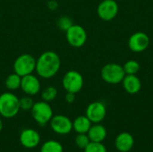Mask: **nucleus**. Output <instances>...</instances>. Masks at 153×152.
Wrapping results in <instances>:
<instances>
[{
    "label": "nucleus",
    "instance_id": "f257e3e1",
    "mask_svg": "<svg viewBox=\"0 0 153 152\" xmlns=\"http://www.w3.org/2000/svg\"><path fill=\"white\" fill-rule=\"evenodd\" d=\"M61 60L55 51H45L36 60L35 71L37 74L43 79L54 77L60 70Z\"/></svg>",
    "mask_w": 153,
    "mask_h": 152
},
{
    "label": "nucleus",
    "instance_id": "f03ea898",
    "mask_svg": "<svg viewBox=\"0 0 153 152\" xmlns=\"http://www.w3.org/2000/svg\"><path fill=\"white\" fill-rule=\"evenodd\" d=\"M21 110L19 98L12 92H4L0 95V116L4 118L16 116Z\"/></svg>",
    "mask_w": 153,
    "mask_h": 152
},
{
    "label": "nucleus",
    "instance_id": "7ed1b4c3",
    "mask_svg": "<svg viewBox=\"0 0 153 152\" xmlns=\"http://www.w3.org/2000/svg\"><path fill=\"white\" fill-rule=\"evenodd\" d=\"M30 113L34 121L40 126L48 125L54 116L51 106L48 102L44 100L34 102V105L30 109Z\"/></svg>",
    "mask_w": 153,
    "mask_h": 152
},
{
    "label": "nucleus",
    "instance_id": "20e7f679",
    "mask_svg": "<svg viewBox=\"0 0 153 152\" xmlns=\"http://www.w3.org/2000/svg\"><path fill=\"white\" fill-rule=\"evenodd\" d=\"M102 80L109 84H118L122 82L126 76L123 65L116 63H109L105 65L100 71Z\"/></svg>",
    "mask_w": 153,
    "mask_h": 152
},
{
    "label": "nucleus",
    "instance_id": "39448f33",
    "mask_svg": "<svg viewBox=\"0 0 153 152\" xmlns=\"http://www.w3.org/2000/svg\"><path fill=\"white\" fill-rule=\"evenodd\" d=\"M36 68V59L30 54H22L19 56L13 63V72L23 77L33 73Z\"/></svg>",
    "mask_w": 153,
    "mask_h": 152
},
{
    "label": "nucleus",
    "instance_id": "423d86ee",
    "mask_svg": "<svg viewBox=\"0 0 153 152\" xmlns=\"http://www.w3.org/2000/svg\"><path fill=\"white\" fill-rule=\"evenodd\" d=\"M62 85L66 92H72L76 94L81 91L83 87V77L77 71H68L63 77Z\"/></svg>",
    "mask_w": 153,
    "mask_h": 152
},
{
    "label": "nucleus",
    "instance_id": "0eeeda50",
    "mask_svg": "<svg viewBox=\"0 0 153 152\" xmlns=\"http://www.w3.org/2000/svg\"><path fill=\"white\" fill-rule=\"evenodd\" d=\"M68 44L74 47H82L87 41V32L85 29L78 24H73L65 31Z\"/></svg>",
    "mask_w": 153,
    "mask_h": 152
},
{
    "label": "nucleus",
    "instance_id": "6e6552de",
    "mask_svg": "<svg viewBox=\"0 0 153 152\" xmlns=\"http://www.w3.org/2000/svg\"><path fill=\"white\" fill-rule=\"evenodd\" d=\"M119 6L116 0H102L98 7L97 13L103 21H112L118 14Z\"/></svg>",
    "mask_w": 153,
    "mask_h": 152
},
{
    "label": "nucleus",
    "instance_id": "1a4fd4ad",
    "mask_svg": "<svg viewBox=\"0 0 153 152\" xmlns=\"http://www.w3.org/2000/svg\"><path fill=\"white\" fill-rule=\"evenodd\" d=\"M49 125L52 131L59 135L69 134L73 130L72 120L65 115L53 116L49 122Z\"/></svg>",
    "mask_w": 153,
    "mask_h": 152
},
{
    "label": "nucleus",
    "instance_id": "9d476101",
    "mask_svg": "<svg viewBox=\"0 0 153 152\" xmlns=\"http://www.w3.org/2000/svg\"><path fill=\"white\" fill-rule=\"evenodd\" d=\"M150 46L149 36L143 31H137L132 34L128 39V47L134 53H142Z\"/></svg>",
    "mask_w": 153,
    "mask_h": 152
},
{
    "label": "nucleus",
    "instance_id": "9b49d317",
    "mask_svg": "<svg viewBox=\"0 0 153 152\" xmlns=\"http://www.w3.org/2000/svg\"><path fill=\"white\" fill-rule=\"evenodd\" d=\"M107 115V108L103 102L94 101L88 105L86 108V116L92 124H99L102 122Z\"/></svg>",
    "mask_w": 153,
    "mask_h": 152
},
{
    "label": "nucleus",
    "instance_id": "f8f14e48",
    "mask_svg": "<svg viewBox=\"0 0 153 152\" xmlns=\"http://www.w3.org/2000/svg\"><path fill=\"white\" fill-rule=\"evenodd\" d=\"M21 89L26 95L35 96L38 93H39L41 84L39 78L35 76L33 73H30L22 77Z\"/></svg>",
    "mask_w": 153,
    "mask_h": 152
},
{
    "label": "nucleus",
    "instance_id": "ddd939ff",
    "mask_svg": "<svg viewBox=\"0 0 153 152\" xmlns=\"http://www.w3.org/2000/svg\"><path fill=\"white\" fill-rule=\"evenodd\" d=\"M19 140L22 146L31 150L39 146L40 142V135L38 131L31 128H27L21 132Z\"/></svg>",
    "mask_w": 153,
    "mask_h": 152
},
{
    "label": "nucleus",
    "instance_id": "4468645a",
    "mask_svg": "<svg viewBox=\"0 0 153 152\" xmlns=\"http://www.w3.org/2000/svg\"><path fill=\"white\" fill-rule=\"evenodd\" d=\"M134 145V139L133 135L127 132L119 133L115 140L116 149L120 152L130 151Z\"/></svg>",
    "mask_w": 153,
    "mask_h": 152
},
{
    "label": "nucleus",
    "instance_id": "2eb2a0df",
    "mask_svg": "<svg viewBox=\"0 0 153 152\" xmlns=\"http://www.w3.org/2000/svg\"><path fill=\"white\" fill-rule=\"evenodd\" d=\"M124 90L129 94H136L142 89V82L136 74H126L122 81Z\"/></svg>",
    "mask_w": 153,
    "mask_h": 152
},
{
    "label": "nucleus",
    "instance_id": "dca6fc26",
    "mask_svg": "<svg viewBox=\"0 0 153 152\" xmlns=\"http://www.w3.org/2000/svg\"><path fill=\"white\" fill-rule=\"evenodd\" d=\"M90 141L91 142H102L106 137H107V129L99 124H94L91 126L90 130L87 133Z\"/></svg>",
    "mask_w": 153,
    "mask_h": 152
},
{
    "label": "nucleus",
    "instance_id": "f3484780",
    "mask_svg": "<svg viewBox=\"0 0 153 152\" xmlns=\"http://www.w3.org/2000/svg\"><path fill=\"white\" fill-rule=\"evenodd\" d=\"M92 123L86 116H77L73 121V130H74L77 133H87Z\"/></svg>",
    "mask_w": 153,
    "mask_h": 152
},
{
    "label": "nucleus",
    "instance_id": "a211bd4d",
    "mask_svg": "<svg viewBox=\"0 0 153 152\" xmlns=\"http://www.w3.org/2000/svg\"><path fill=\"white\" fill-rule=\"evenodd\" d=\"M21 82H22V77L18 75L17 73H13L9 74L4 82L5 87L9 90H16L21 88Z\"/></svg>",
    "mask_w": 153,
    "mask_h": 152
},
{
    "label": "nucleus",
    "instance_id": "6ab92c4d",
    "mask_svg": "<svg viewBox=\"0 0 153 152\" xmlns=\"http://www.w3.org/2000/svg\"><path fill=\"white\" fill-rule=\"evenodd\" d=\"M39 152H64V148L57 141L48 140L41 145Z\"/></svg>",
    "mask_w": 153,
    "mask_h": 152
},
{
    "label": "nucleus",
    "instance_id": "aec40b11",
    "mask_svg": "<svg viewBox=\"0 0 153 152\" xmlns=\"http://www.w3.org/2000/svg\"><path fill=\"white\" fill-rule=\"evenodd\" d=\"M57 89L54 86H48L41 91V99L46 102H51L57 97Z\"/></svg>",
    "mask_w": 153,
    "mask_h": 152
},
{
    "label": "nucleus",
    "instance_id": "412c9836",
    "mask_svg": "<svg viewBox=\"0 0 153 152\" xmlns=\"http://www.w3.org/2000/svg\"><path fill=\"white\" fill-rule=\"evenodd\" d=\"M126 74H137L140 71V64L135 60H129L123 65Z\"/></svg>",
    "mask_w": 153,
    "mask_h": 152
},
{
    "label": "nucleus",
    "instance_id": "4be33fe9",
    "mask_svg": "<svg viewBox=\"0 0 153 152\" xmlns=\"http://www.w3.org/2000/svg\"><path fill=\"white\" fill-rule=\"evenodd\" d=\"M74 142L77 148L81 150H84L88 146V144L91 142V141L87 133H77L74 139Z\"/></svg>",
    "mask_w": 153,
    "mask_h": 152
},
{
    "label": "nucleus",
    "instance_id": "5701e85b",
    "mask_svg": "<svg viewBox=\"0 0 153 152\" xmlns=\"http://www.w3.org/2000/svg\"><path fill=\"white\" fill-rule=\"evenodd\" d=\"M73 24H74L73 20L69 16H66V15H63L59 17L56 21L57 27L63 31H66Z\"/></svg>",
    "mask_w": 153,
    "mask_h": 152
},
{
    "label": "nucleus",
    "instance_id": "b1692460",
    "mask_svg": "<svg viewBox=\"0 0 153 152\" xmlns=\"http://www.w3.org/2000/svg\"><path fill=\"white\" fill-rule=\"evenodd\" d=\"M83 151L84 152H108L107 148L104 146L102 142H91Z\"/></svg>",
    "mask_w": 153,
    "mask_h": 152
},
{
    "label": "nucleus",
    "instance_id": "393cba45",
    "mask_svg": "<svg viewBox=\"0 0 153 152\" xmlns=\"http://www.w3.org/2000/svg\"><path fill=\"white\" fill-rule=\"evenodd\" d=\"M19 102H20V108L23 111L30 110L34 105V101L31 99V96H28V95L19 99Z\"/></svg>",
    "mask_w": 153,
    "mask_h": 152
},
{
    "label": "nucleus",
    "instance_id": "a878e982",
    "mask_svg": "<svg viewBox=\"0 0 153 152\" xmlns=\"http://www.w3.org/2000/svg\"><path fill=\"white\" fill-rule=\"evenodd\" d=\"M65 100L69 104L74 103L75 100V94L72 93V92H66V94L65 96Z\"/></svg>",
    "mask_w": 153,
    "mask_h": 152
},
{
    "label": "nucleus",
    "instance_id": "bb28decb",
    "mask_svg": "<svg viewBox=\"0 0 153 152\" xmlns=\"http://www.w3.org/2000/svg\"><path fill=\"white\" fill-rule=\"evenodd\" d=\"M48 7L50 10H56L58 7V4L56 0H49L48 2Z\"/></svg>",
    "mask_w": 153,
    "mask_h": 152
},
{
    "label": "nucleus",
    "instance_id": "cd10ccee",
    "mask_svg": "<svg viewBox=\"0 0 153 152\" xmlns=\"http://www.w3.org/2000/svg\"><path fill=\"white\" fill-rule=\"evenodd\" d=\"M3 127H4V124H3V121H2V119H1V117H0V133H1L2 130H3Z\"/></svg>",
    "mask_w": 153,
    "mask_h": 152
}]
</instances>
